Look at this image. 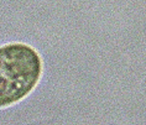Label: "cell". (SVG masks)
Here are the masks:
<instances>
[{"label":"cell","mask_w":146,"mask_h":125,"mask_svg":"<svg viewBox=\"0 0 146 125\" xmlns=\"http://www.w3.org/2000/svg\"><path fill=\"white\" fill-rule=\"evenodd\" d=\"M41 57L34 47L10 43L0 47V108L27 97L38 83Z\"/></svg>","instance_id":"cell-1"}]
</instances>
